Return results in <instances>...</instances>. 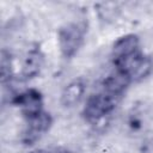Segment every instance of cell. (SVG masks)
I'll list each match as a JSON object with an SVG mask.
<instances>
[{
    "label": "cell",
    "mask_w": 153,
    "mask_h": 153,
    "mask_svg": "<svg viewBox=\"0 0 153 153\" xmlns=\"http://www.w3.org/2000/svg\"><path fill=\"white\" fill-rule=\"evenodd\" d=\"M141 153H153V137L146 140L141 146Z\"/></svg>",
    "instance_id": "cell-12"
},
{
    "label": "cell",
    "mask_w": 153,
    "mask_h": 153,
    "mask_svg": "<svg viewBox=\"0 0 153 153\" xmlns=\"http://www.w3.org/2000/svg\"><path fill=\"white\" fill-rule=\"evenodd\" d=\"M0 75H1V84L5 87L7 84H11L13 80V61L12 55L8 50H1V59H0Z\"/></svg>",
    "instance_id": "cell-10"
},
{
    "label": "cell",
    "mask_w": 153,
    "mask_h": 153,
    "mask_svg": "<svg viewBox=\"0 0 153 153\" xmlns=\"http://www.w3.org/2000/svg\"><path fill=\"white\" fill-rule=\"evenodd\" d=\"M11 103L16 105L25 120L32 118L44 111L43 94L39 90L30 87L12 96Z\"/></svg>",
    "instance_id": "cell-3"
},
{
    "label": "cell",
    "mask_w": 153,
    "mask_h": 153,
    "mask_svg": "<svg viewBox=\"0 0 153 153\" xmlns=\"http://www.w3.org/2000/svg\"><path fill=\"white\" fill-rule=\"evenodd\" d=\"M118 102L120 100L104 93L103 91L92 93L87 97L85 102L81 116L85 122L90 124H96L103 118H105L108 115H110L115 110Z\"/></svg>",
    "instance_id": "cell-2"
},
{
    "label": "cell",
    "mask_w": 153,
    "mask_h": 153,
    "mask_svg": "<svg viewBox=\"0 0 153 153\" xmlns=\"http://www.w3.org/2000/svg\"><path fill=\"white\" fill-rule=\"evenodd\" d=\"M140 51V37L136 33H127L118 37L114 42L110 54L114 67H121L124 62H127Z\"/></svg>",
    "instance_id": "cell-4"
},
{
    "label": "cell",
    "mask_w": 153,
    "mask_h": 153,
    "mask_svg": "<svg viewBox=\"0 0 153 153\" xmlns=\"http://www.w3.org/2000/svg\"><path fill=\"white\" fill-rule=\"evenodd\" d=\"M86 88H87V81L82 76L73 79L63 87L61 92L60 96L61 105L66 109L76 106L84 99Z\"/></svg>",
    "instance_id": "cell-8"
},
{
    "label": "cell",
    "mask_w": 153,
    "mask_h": 153,
    "mask_svg": "<svg viewBox=\"0 0 153 153\" xmlns=\"http://www.w3.org/2000/svg\"><path fill=\"white\" fill-rule=\"evenodd\" d=\"M29 153H72L69 152L68 149H65V148H55V149H35V151H31Z\"/></svg>",
    "instance_id": "cell-11"
},
{
    "label": "cell",
    "mask_w": 153,
    "mask_h": 153,
    "mask_svg": "<svg viewBox=\"0 0 153 153\" xmlns=\"http://www.w3.org/2000/svg\"><path fill=\"white\" fill-rule=\"evenodd\" d=\"M25 121L26 126L22 135V142L25 146H32L37 141H39L42 136L50 130L54 122L51 114L45 110L42 111L39 115Z\"/></svg>",
    "instance_id": "cell-6"
},
{
    "label": "cell",
    "mask_w": 153,
    "mask_h": 153,
    "mask_svg": "<svg viewBox=\"0 0 153 153\" xmlns=\"http://www.w3.org/2000/svg\"><path fill=\"white\" fill-rule=\"evenodd\" d=\"M115 69L126 73L129 76L131 84H137L143 81L152 74L153 59L149 55H146L145 53L140 51L135 56L129 59L127 62H124L121 67Z\"/></svg>",
    "instance_id": "cell-5"
},
{
    "label": "cell",
    "mask_w": 153,
    "mask_h": 153,
    "mask_svg": "<svg viewBox=\"0 0 153 153\" xmlns=\"http://www.w3.org/2000/svg\"><path fill=\"white\" fill-rule=\"evenodd\" d=\"M87 24L85 22H68L57 30V44L63 59H73L85 43Z\"/></svg>",
    "instance_id": "cell-1"
},
{
    "label": "cell",
    "mask_w": 153,
    "mask_h": 153,
    "mask_svg": "<svg viewBox=\"0 0 153 153\" xmlns=\"http://www.w3.org/2000/svg\"><path fill=\"white\" fill-rule=\"evenodd\" d=\"M131 81L126 73L115 69L102 81L100 91L116 98L117 100H121L122 97L126 94V91L128 90Z\"/></svg>",
    "instance_id": "cell-9"
},
{
    "label": "cell",
    "mask_w": 153,
    "mask_h": 153,
    "mask_svg": "<svg viewBox=\"0 0 153 153\" xmlns=\"http://www.w3.org/2000/svg\"><path fill=\"white\" fill-rule=\"evenodd\" d=\"M44 66V54L38 44H33L24 55L22 68H20V79L23 81H29L39 75Z\"/></svg>",
    "instance_id": "cell-7"
}]
</instances>
